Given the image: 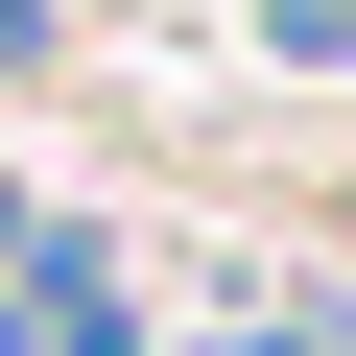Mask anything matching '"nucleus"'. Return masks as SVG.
Listing matches in <instances>:
<instances>
[]
</instances>
